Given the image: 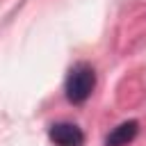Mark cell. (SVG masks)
Segmentation results:
<instances>
[{
	"label": "cell",
	"mask_w": 146,
	"mask_h": 146,
	"mask_svg": "<svg viewBox=\"0 0 146 146\" xmlns=\"http://www.w3.org/2000/svg\"><path fill=\"white\" fill-rule=\"evenodd\" d=\"M137 132H139V123H137L135 119L123 121V123H119V125L105 137V146H128V144L137 137Z\"/></svg>",
	"instance_id": "cell-3"
},
{
	"label": "cell",
	"mask_w": 146,
	"mask_h": 146,
	"mask_svg": "<svg viewBox=\"0 0 146 146\" xmlns=\"http://www.w3.org/2000/svg\"><path fill=\"white\" fill-rule=\"evenodd\" d=\"M96 89V71L91 64L87 62H78L75 66H71L66 80H64V94L68 98V103L73 105H82Z\"/></svg>",
	"instance_id": "cell-1"
},
{
	"label": "cell",
	"mask_w": 146,
	"mask_h": 146,
	"mask_svg": "<svg viewBox=\"0 0 146 146\" xmlns=\"http://www.w3.org/2000/svg\"><path fill=\"white\" fill-rule=\"evenodd\" d=\"M48 137L55 146H84V132L68 121L52 123L48 130Z\"/></svg>",
	"instance_id": "cell-2"
}]
</instances>
